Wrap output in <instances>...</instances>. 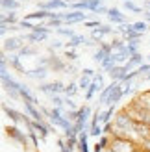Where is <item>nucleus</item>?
<instances>
[{
  "label": "nucleus",
  "mask_w": 150,
  "mask_h": 152,
  "mask_svg": "<svg viewBox=\"0 0 150 152\" xmlns=\"http://www.w3.org/2000/svg\"><path fill=\"white\" fill-rule=\"evenodd\" d=\"M65 2H61V0H52V2L47 4V7H63Z\"/></svg>",
  "instance_id": "39448f33"
},
{
  "label": "nucleus",
  "mask_w": 150,
  "mask_h": 152,
  "mask_svg": "<svg viewBox=\"0 0 150 152\" xmlns=\"http://www.w3.org/2000/svg\"><path fill=\"white\" fill-rule=\"evenodd\" d=\"M141 147H143L146 152H150V137H146V139H143V141H141Z\"/></svg>",
  "instance_id": "423d86ee"
},
{
  "label": "nucleus",
  "mask_w": 150,
  "mask_h": 152,
  "mask_svg": "<svg viewBox=\"0 0 150 152\" xmlns=\"http://www.w3.org/2000/svg\"><path fill=\"white\" fill-rule=\"evenodd\" d=\"M133 28H135L137 32H145V30H146V24H145V22H137V24H133Z\"/></svg>",
  "instance_id": "0eeeda50"
},
{
  "label": "nucleus",
  "mask_w": 150,
  "mask_h": 152,
  "mask_svg": "<svg viewBox=\"0 0 150 152\" xmlns=\"http://www.w3.org/2000/svg\"><path fill=\"white\" fill-rule=\"evenodd\" d=\"M17 47H19V41H17V39H9V41H6V48L13 50V48H17Z\"/></svg>",
  "instance_id": "20e7f679"
},
{
  "label": "nucleus",
  "mask_w": 150,
  "mask_h": 152,
  "mask_svg": "<svg viewBox=\"0 0 150 152\" xmlns=\"http://www.w3.org/2000/svg\"><path fill=\"white\" fill-rule=\"evenodd\" d=\"M7 134H9L11 137L19 139V141L22 143V145H26V137H24V135H20V134H19V130H17V128H7Z\"/></svg>",
  "instance_id": "f03ea898"
},
{
  "label": "nucleus",
  "mask_w": 150,
  "mask_h": 152,
  "mask_svg": "<svg viewBox=\"0 0 150 152\" xmlns=\"http://www.w3.org/2000/svg\"><path fill=\"white\" fill-rule=\"evenodd\" d=\"M109 148L115 150V152H139L141 150L139 143L130 139L128 135H115V137L109 141Z\"/></svg>",
  "instance_id": "f257e3e1"
},
{
  "label": "nucleus",
  "mask_w": 150,
  "mask_h": 152,
  "mask_svg": "<svg viewBox=\"0 0 150 152\" xmlns=\"http://www.w3.org/2000/svg\"><path fill=\"white\" fill-rule=\"evenodd\" d=\"M109 19H111V20H117V22H122V20H124V17H122V15L119 13L117 10H111V11H109Z\"/></svg>",
  "instance_id": "7ed1b4c3"
},
{
  "label": "nucleus",
  "mask_w": 150,
  "mask_h": 152,
  "mask_svg": "<svg viewBox=\"0 0 150 152\" xmlns=\"http://www.w3.org/2000/svg\"><path fill=\"white\" fill-rule=\"evenodd\" d=\"M2 6L4 7H11V10H13V7H17V4L11 2V0H2Z\"/></svg>",
  "instance_id": "6e6552de"
}]
</instances>
